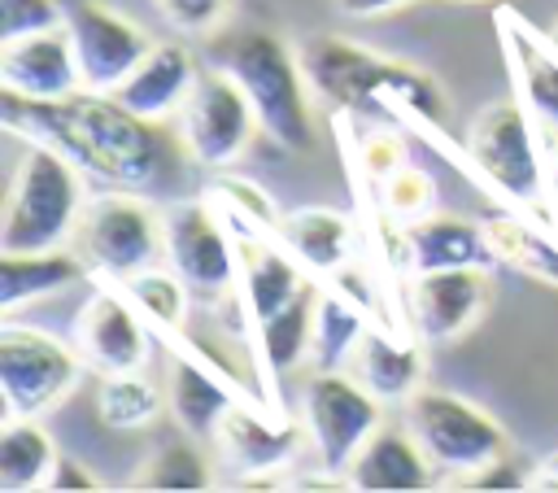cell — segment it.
<instances>
[{
    "label": "cell",
    "mask_w": 558,
    "mask_h": 493,
    "mask_svg": "<svg viewBox=\"0 0 558 493\" xmlns=\"http://www.w3.org/2000/svg\"><path fill=\"white\" fill-rule=\"evenodd\" d=\"M0 118L13 135L65 153L83 175L109 188L148 192L166 183L174 166L187 157L179 131L170 135L166 122L140 118L113 92L78 87L70 96L35 100L0 87Z\"/></svg>",
    "instance_id": "cell-1"
},
{
    "label": "cell",
    "mask_w": 558,
    "mask_h": 493,
    "mask_svg": "<svg viewBox=\"0 0 558 493\" xmlns=\"http://www.w3.org/2000/svg\"><path fill=\"white\" fill-rule=\"evenodd\" d=\"M296 57H301L310 92L336 109L401 105L405 113L432 127H440L449 113V96L427 70L379 57L366 44H353L344 35H310L296 44Z\"/></svg>",
    "instance_id": "cell-2"
},
{
    "label": "cell",
    "mask_w": 558,
    "mask_h": 493,
    "mask_svg": "<svg viewBox=\"0 0 558 493\" xmlns=\"http://www.w3.org/2000/svg\"><path fill=\"white\" fill-rule=\"evenodd\" d=\"M209 70H222L253 105L257 127L288 153L314 148V122H310V83L301 70L296 48H288L279 35L262 26L222 31L209 44Z\"/></svg>",
    "instance_id": "cell-3"
},
{
    "label": "cell",
    "mask_w": 558,
    "mask_h": 493,
    "mask_svg": "<svg viewBox=\"0 0 558 493\" xmlns=\"http://www.w3.org/2000/svg\"><path fill=\"white\" fill-rule=\"evenodd\" d=\"M83 183L78 166L48 148L31 144V153L17 161V175L9 183L4 218H0V253H44L74 240L78 214H83Z\"/></svg>",
    "instance_id": "cell-4"
},
{
    "label": "cell",
    "mask_w": 558,
    "mask_h": 493,
    "mask_svg": "<svg viewBox=\"0 0 558 493\" xmlns=\"http://www.w3.org/2000/svg\"><path fill=\"white\" fill-rule=\"evenodd\" d=\"M74 249L96 275L122 284L166 257V214H157V205L131 188L92 196L78 214Z\"/></svg>",
    "instance_id": "cell-5"
},
{
    "label": "cell",
    "mask_w": 558,
    "mask_h": 493,
    "mask_svg": "<svg viewBox=\"0 0 558 493\" xmlns=\"http://www.w3.org/2000/svg\"><path fill=\"white\" fill-rule=\"evenodd\" d=\"M405 428L414 432V441L423 445L432 467L445 476L466 480L510 454L506 428L488 410H480L475 401H466L449 388H418L405 401Z\"/></svg>",
    "instance_id": "cell-6"
},
{
    "label": "cell",
    "mask_w": 558,
    "mask_h": 493,
    "mask_svg": "<svg viewBox=\"0 0 558 493\" xmlns=\"http://www.w3.org/2000/svg\"><path fill=\"white\" fill-rule=\"evenodd\" d=\"M466 157L480 166V175L501 188L523 209H549V170L541 161L532 118L519 100L484 105L466 127ZM558 209V205H554Z\"/></svg>",
    "instance_id": "cell-7"
},
{
    "label": "cell",
    "mask_w": 558,
    "mask_h": 493,
    "mask_svg": "<svg viewBox=\"0 0 558 493\" xmlns=\"http://www.w3.org/2000/svg\"><path fill=\"white\" fill-rule=\"evenodd\" d=\"M83 380V353L61 345L39 327H0V393L9 414L39 419L57 401H65Z\"/></svg>",
    "instance_id": "cell-8"
},
{
    "label": "cell",
    "mask_w": 558,
    "mask_h": 493,
    "mask_svg": "<svg viewBox=\"0 0 558 493\" xmlns=\"http://www.w3.org/2000/svg\"><path fill=\"white\" fill-rule=\"evenodd\" d=\"M384 428V401L340 371H318L305 384V436L314 441L318 467L344 476L357 449Z\"/></svg>",
    "instance_id": "cell-9"
},
{
    "label": "cell",
    "mask_w": 558,
    "mask_h": 493,
    "mask_svg": "<svg viewBox=\"0 0 558 493\" xmlns=\"http://www.w3.org/2000/svg\"><path fill=\"white\" fill-rule=\"evenodd\" d=\"M253 131H262L257 113H253L248 96L222 70L201 74L192 96L179 109L183 153H187V161L209 166V170H222V166L240 161V153L253 144Z\"/></svg>",
    "instance_id": "cell-10"
},
{
    "label": "cell",
    "mask_w": 558,
    "mask_h": 493,
    "mask_svg": "<svg viewBox=\"0 0 558 493\" xmlns=\"http://www.w3.org/2000/svg\"><path fill=\"white\" fill-rule=\"evenodd\" d=\"M65 31L87 92H118L153 48V39L105 0H74L65 9Z\"/></svg>",
    "instance_id": "cell-11"
},
{
    "label": "cell",
    "mask_w": 558,
    "mask_h": 493,
    "mask_svg": "<svg viewBox=\"0 0 558 493\" xmlns=\"http://www.w3.org/2000/svg\"><path fill=\"white\" fill-rule=\"evenodd\" d=\"M166 262L205 301L227 297L240 275V249H231L205 201H179L166 214Z\"/></svg>",
    "instance_id": "cell-12"
},
{
    "label": "cell",
    "mask_w": 558,
    "mask_h": 493,
    "mask_svg": "<svg viewBox=\"0 0 558 493\" xmlns=\"http://www.w3.org/2000/svg\"><path fill=\"white\" fill-rule=\"evenodd\" d=\"M493 301V279L484 266H445L418 270L405 284V318L418 340H458L466 336Z\"/></svg>",
    "instance_id": "cell-13"
},
{
    "label": "cell",
    "mask_w": 558,
    "mask_h": 493,
    "mask_svg": "<svg viewBox=\"0 0 558 493\" xmlns=\"http://www.w3.org/2000/svg\"><path fill=\"white\" fill-rule=\"evenodd\" d=\"M74 349L100 375L140 371L148 362V327L140 323V314H135L126 292L100 288L74 314Z\"/></svg>",
    "instance_id": "cell-14"
},
{
    "label": "cell",
    "mask_w": 558,
    "mask_h": 493,
    "mask_svg": "<svg viewBox=\"0 0 558 493\" xmlns=\"http://www.w3.org/2000/svg\"><path fill=\"white\" fill-rule=\"evenodd\" d=\"M0 87L17 92V96H35V100H52V96L78 92L83 79H78L70 31L57 26V31L4 39L0 44Z\"/></svg>",
    "instance_id": "cell-15"
},
{
    "label": "cell",
    "mask_w": 558,
    "mask_h": 493,
    "mask_svg": "<svg viewBox=\"0 0 558 493\" xmlns=\"http://www.w3.org/2000/svg\"><path fill=\"white\" fill-rule=\"evenodd\" d=\"M196 79H201L196 52H192L187 44L166 39V44H153V48H148V57L131 70V79H126L113 96H118L126 109H135L140 118L166 122V118H174V113L183 109V100L192 96Z\"/></svg>",
    "instance_id": "cell-16"
},
{
    "label": "cell",
    "mask_w": 558,
    "mask_h": 493,
    "mask_svg": "<svg viewBox=\"0 0 558 493\" xmlns=\"http://www.w3.org/2000/svg\"><path fill=\"white\" fill-rule=\"evenodd\" d=\"M397 253H401V266H410V275L445 270V266H484L493 257L480 223H471L462 214H440V209H432L414 223H401Z\"/></svg>",
    "instance_id": "cell-17"
},
{
    "label": "cell",
    "mask_w": 558,
    "mask_h": 493,
    "mask_svg": "<svg viewBox=\"0 0 558 493\" xmlns=\"http://www.w3.org/2000/svg\"><path fill=\"white\" fill-rule=\"evenodd\" d=\"M432 471L436 467L414 441V432L384 423L349 462L344 484L362 493H418V489H432Z\"/></svg>",
    "instance_id": "cell-18"
},
{
    "label": "cell",
    "mask_w": 558,
    "mask_h": 493,
    "mask_svg": "<svg viewBox=\"0 0 558 493\" xmlns=\"http://www.w3.org/2000/svg\"><path fill=\"white\" fill-rule=\"evenodd\" d=\"M214 441H218L222 462L235 476H275L279 467H288L296 458L301 428H292V423L270 428L253 410H244V406L231 401L227 414H222V423H218V432H214Z\"/></svg>",
    "instance_id": "cell-19"
},
{
    "label": "cell",
    "mask_w": 558,
    "mask_h": 493,
    "mask_svg": "<svg viewBox=\"0 0 558 493\" xmlns=\"http://www.w3.org/2000/svg\"><path fill=\"white\" fill-rule=\"evenodd\" d=\"M497 22H501V44H506V57L514 65L527 109L541 122L558 127V48L541 39L532 26H523V17H514L510 9H501Z\"/></svg>",
    "instance_id": "cell-20"
},
{
    "label": "cell",
    "mask_w": 558,
    "mask_h": 493,
    "mask_svg": "<svg viewBox=\"0 0 558 493\" xmlns=\"http://www.w3.org/2000/svg\"><path fill=\"white\" fill-rule=\"evenodd\" d=\"M353 371L357 380L379 397V401H397L405 406L418 388H423V371H427V358H423V345L418 340H397L388 332H375L366 327L357 353H353Z\"/></svg>",
    "instance_id": "cell-21"
},
{
    "label": "cell",
    "mask_w": 558,
    "mask_h": 493,
    "mask_svg": "<svg viewBox=\"0 0 558 493\" xmlns=\"http://www.w3.org/2000/svg\"><path fill=\"white\" fill-rule=\"evenodd\" d=\"M275 236L288 244V253L301 266H310L318 275H336L353 257V223L327 205H305V209L283 214Z\"/></svg>",
    "instance_id": "cell-22"
},
{
    "label": "cell",
    "mask_w": 558,
    "mask_h": 493,
    "mask_svg": "<svg viewBox=\"0 0 558 493\" xmlns=\"http://www.w3.org/2000/svg\"><path fill=\"white\" fill-rule=\"evenodd\" d=\"M240 275H244V297H248L253 323H266L275 310H283L305 288L296 257L283 253L279 244H266L262 231L240 236Z\"/></svg>",
    "instance_id": "cell-23"
},
{
    "label": "cell",
    "mask_w": 558,
    "mask_h": 493,
    "mask_svg": "<svg viewBox=\"0 0 558 493\" xmlns=\"http://www.w3.org/2000/svg\"><path fill=\"white\" fill-rule=\"evenodd\" d=\"M92 266L78 253L44 249V253H0V310H17L35 297H52L78 284Z\"/></svg>",
    "instance_id": "cell-24"
},
{
    "label": "cell",
    "mask_w": 558,
    "mask_h": 493,
    "mask_svg": "<svg viewBox=\"0 0 558 493\" xmlns=\"http://www.w3.org/2000/svg\"><path fill=\"white\" fill-rule=\"evenodd\" d=\"M57 445L48 428L31 414H9L0 428V489L4 493H26V489H48V476L57 467Z\"/></svg>",
    "instance_id": "cell-25"
},
{
    "label": "cell",
    "mask_w": 558,
    "mask_h": 493,
    "mask_svg": "<svg viewBox=\"0 0 558 493\" xmlns=\"http://www.w3.org/2000/svg\"><path fill=\"white\" fill-rule=\"evenodd\" d=\"M166 401H170L174 423H179L187 436L209 441V436L218 432L227 406H231V388H227L214 371H205L201 362H187V358H183V362H174Z\"/></svg>",
    "instance_id": "cell-26"
},
{
    "label": "cell",
    "mask_w": 558,
    "mask_h": 493,
    "mask_svg": "<svg viewBox=\"0 0 558 493\" xmlns=\"http://www.w3.org/2000/svg\"><path fill=\"white\" fill-rule=\"evenodd\" d=\"M318 284L305 279V288L283 305L275 310L266 323H257V353L266 362V371H292L310 345H314V314H318Z\"/></svg>",
    "instance_id": "cell-27"
},
{
    "label": "cell",
    "mask_w": 558,
    "mask_h": 493,
    "mask_svg": "<svg viewBox=\"0 0 558 493\" xmlns=\"http://www.w3.org/2000/svg\"><path fill=\"white\" fill-rule=\"evenodd\" d=\"M484 240H488V253L497 262L558 284V227L527 223V218H488Z\"/></svg>",
    "instance_id": "cell-28"
},
{
    "label": "cell",
    "mask_w": 558,
    "mask_h": 493,
    "mask_svg": "<svg viewBox=\"0 0 558 493\" xmlns=\"http://www.w3.org/2000/svg\"><path fill=\"white\" fill-rule=\"evenodd\" d=\"M366 336V310L336 292V288H323L318 292V314H314V345H310V358L318 371H340L344 362H353L357 345Z\"/></svg>",
    "instance_id": "cell-29"
},
{
    "label": "cell",
    "mask_w": 558,
    "mask_h": 493,
    "mask_svg": "<svg viewBox=\"0 0 558 493\" xmlns=\"http://www.w3.org/2000/svg\"><path fill=\"white\" fill-rule=\"evenodd\" d=\"M170 401H161L157 384L140 371H113L100 380V393H96V414L105 428L113 432H140L148 428Z\"/></svg>",
    "instance_id": "cell-30"
},
{
    "label": "cell",
    "mask_w": 558,
    "mask_h": 493,
    "mask_svg": "<svg viewBox=\"0 0 558 493\" xmlns=\"http://www.w3.org/2000/svg\"><path fill=\"white\" fill-rule=\"evenodd\" d=\"M131 489H161V493H187V489H209V462L196 445L187 441H166L157 445L131 476Z\"/></svg>",
    "instance_id": "cell-31"
},
{
    "label": "cell",
    "mask_w": 558,
    "mask_h": 493,
    "mask_svg": "<svg viewBox=\"0 0 558 493\" xmlns=\"http://www.w3.org/2000/svg\"><path fill=\"white\" fill-rule=\"evenodd\" d=\"M122 292L131 297V305L161 332H179L187 318V284L174 270H140L131 279H122Z\"/></svg>",
    "instance_id": "cell-32"
},
{
    "label": "cell",
    "mask_w": 558,
    "mask_h": 493,
    "mask_svg": "<svg viewBox=\"0 0 558 493\" xmlns=\"http://www.w3.org/2000/svg\"><path fill=\"white\" fill-rule=\"evenodd\" d=\"M379 205L392 223H414L436 209V183L418 166H401L388 179H379Z\"/></svg>",
    "instance_id": "cell-33"
},
{
    "label": "cell",
    "mask_w": 558,
    "mask_h": 493,
    "mask_svg": "<svg viewBox=\"0 0 558 493\" xmlns=\"http://www.w3.org/2000/svg\"><path fill=\"white\" fill-rule=\"evenodd\" d=\"M57 26H65V9L57 0H0V44Z\"/></svg>",
    "instance_id": "cell-34"
},
{
    "label": "cell",
    "mask_w": 558,
    "mask_h": 493,
    "mask_svg": "<svg viewBox=\"0 0 558 493\" xmlns=\"http://www.w3.org/2000/svg\"><path fill=\"white\" fill-rule=\"evenodd\" d=\"M218 196H227V205H231V214H240L244 218V227L253 231H279V209H275V201L257 188V183H248V179H218V188H214Z\"/></svg>",
    "instance_id": "cell-35"
},
{
    "label": "cell",
    "mask_w": 558,
    "mask_h": 493,
    "mask_svg": "<svg viewBox=\"0 0 558 493\" xmlns=\"http://www.w3.org/2000/svg\"><path fill=\"white\" fill-rule=\"evenodd\" d=\"M153 4L183 35H214L231 13V0H153Z\"/></svg>",
    "instance_id": "cell-36"
},
{
    "label": "cell",
    "mask_w": 558,
    "mask_h": 493,
    "mask_svg": "<svg viewBox=\"0 0 558 493\" xmlns=\"http://www.w3.org/2000/svg\"><path fill=\"white\" fill-rule=\"evenodd\" d=\"M357 161H362V170L379 183V179H388L392 170H401V166H410L405 161V144H401V135L397 131H366L362 135V144H357Z\"/></svg>",
    "instance_id": "cell-37"
},
{
    "label": "cell",
    "mask_w": 558,
    "mask_h": 493,
    "mask_svg": "<svg viewBox=\"0 0 558 493\" xmlns=\"http://www.w3.org/2000/svg\"><path fill=\"white\" fill-rule=\"evenodd\" d=\"M527 476H532V471L506 454V458L488 462L484 471H475V476H466V480H458V484H462V489H527Z\"/></svg>",
    "instance_id": "cell-38"
},
{
    "label": "cell",
    "mask_w": 558,
    "mask_h": 493,
    "mask_svg": "<svg viewBox=\"0 0 558 493\" xmlns=\"http://www.w3.org/2000/svg\"><path fill=\"white\" fill-rule=\"evenodd\" d=\"M48 489H52V493H70V489L92 493V489H100V480H96L83 462H74V458H57V467H52V476H48Z\"/></svg>",
    "instance_id": "cell-39"
},
{
    "label": "cell",
    "mask_w": 558,
    "mask_h": 493,
    "mask_svg": "<svg viewBox=\"0 0 558 493\" xmlns=\"http://www.w3.org/2000/svg\"><path fill=\"white\" fill-rule=\"evenodd\" d=\"M405 4H414V0H336V13L349 22H371V17H388Z\"/></svg>",
    "instance_id": "cell-40"
},
{
    "label": "cell",
    "mask_w": 558,
    "mask_h": 493,
    "mask_svg": "<svg viewBox=\"0 0 558 493\" xmlns=\"http://www.w3.org/2000/svg\"><path fill=\"white\" fill-rule=\"evenodd\" d=\"M527 489H536V493H558V454H549V458H541V462L532 467Z\"/></svg>",
    "instance_id": "cell-41"
},
{
    "label": "cell",
    "mask_w": 558,
    "mask_h": 493,
    "mask_svg": "<svg viewBox=\"0 0 558 493\" xmlns=\"http://www.w3.org/2000/svg\"><path fill=\"white\" fill-rule=\"evenodd\" d=\"M549 196L558 205V144H554V157H549Z\"/></svg>",
    "instance_id": "cell-42"
},
{
    "label": "cell",
    "mask_w": 558,
    "mask_h": 493,
    "mask_svg": "<svg viewBox=\"0 0 558 493\" xmlns=\"http://www.w3.org/2000/svg\"><path fill=\"white\" fill-rule=\"evenodd\" d=\"M549 44H554V48H558V22H554V31H549Z\"/></svg>",
    "instance_id": "cell-43"
}]
</instances>
